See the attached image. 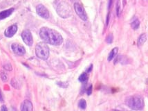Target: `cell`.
Returning <instances> with one entry per match:
<instances>
[{
  "mask_svg": "<svg viewBox=\"0 0 148 111\" xmlns=\"http://www.w3.org/2000/svg\"><path fill=\"white\" fill-rule=\"evenodd\" d=\"M146 40H147V36H146L145 34H142L140 35V37L138 39V45L140 47V46H142L144 43H145Z\"/></svg>",
  "mask_w": 148,
  "mask_h": 111,
  "instance_id": "4fadbf2b",
  "label": "cell"
},
{
  "mask_svg": "<svg viewBox=\"0 0 148 111\" xmlns=\"http://www.w3.org/2000/svg\"><path fill=\"white\" fill-rule=\"evenodd\" d=\"M57 13L63 18H66L71 15V8L66 2L61 1L57 7Z\"/></svg>",
  "mask_w": 148,
  "mask_h": 111,
  "instance_id": "277c9868",
  "label": "cell"
},
{
  "mask_svg": "<svg viewBox=\"0 0 148 111\" xmlns=\"http://www.w3.org/2000/svg\"><path fill=\"white\" fill-rule=\"evenodd\" d=\"M118 52H119V49H118L117 47H115V48L113 49L111 51V52L110 53V54H109V56H108V59H107L108 61H112V60L116 56Z\"/></svg>",
  "mask_w": 148,
  "mask_h": 111,
  "instance_id": "7c38bea8",
  "label": "cell"
},
{
  "mask_svg": "<svg viewBox=\"0 0 148 111\" xmlns=\"http://www.w3.org/2000/svg\"><path fill=\"white\" fill-rule=\"evenodd\" d=\"M113 111H120V110H113Z\"/></svg>",
  "mask_w": 148,
  "mask_h": 111,
  "instance_id": "4316f807",
  "label": "cell"
},
{
  "mask_svg": "<svg viewBox=\"0 0 148 111\" xmlns=\"http://www.w3.org/2000/svg\"><path fill=\"white\" fill-rule=\"evenodd\" d=\"M87 93L88 95H91V93H92V85H90L89 88H88Z\"/></svg>",
  "mask_w": 148,
  "mask_h": 111,
  "instance_id": "d6986e66",
  "label": "cell"
},
{
  "mask_svg": "<svg viewBox=\"0 0 148 111\" xmlns=\"http://www.w3.org/2000/svg\"><path fill=\"white\" fill-rule=\"evenodd\" d=\"M4 68L6 69V70H8V71H10V70H12V66L10 65V64H8V65H6L4 66Z\"/></svg>",
  "mask_w": 148,
  "mask_h": 111,
  "instance_id": "ffe728a7",
  "label": "cell"
},
{
  "mask_svg": "<svg viewBox=\"0 0 148 111\" xmlns=\"http://www.w3.org/2000/svg\"><path fill=\"white\" fill-rule=\"evenodd\" d=\"M88 79V75L87 73H83L79 77V81L80 82H85Z\"/></svg>",
  "mask_w": 148,
  "mask_h": 111,
  "instance_id": "2e32d148",
  "label": "cell"
},
{
  "mask_svg": "<svg viewBox=\"0 0 148 111\" xmlns=\"http://www.w3.org/2000/svg\"><path fill=\"white\" fill-rule=\"evenodd\" d=\"M91 69H92V65H91L90 66V68H89V69H88V70H87V72H91Z\"/></svg>",
  "mask_w": 148,
  "mask_h": 111,
  "instance_id": "d4e9b609",
  "label": "cell"
},
{
  "mask_svg": "<svg viewBox=\"0 0 148 111\" xmlns=\"http://www.w3.org/2000/svg\"><path fill=\"white\" fill-rule=\"evenodd\" d=\"M112 0H110V4H109V7H110L112 6Z\"/></svg>",
  "mask_w": 148,
  "mask_h": 111,
  "instance_id": "484cf974",
  "label": "cell"
},
{
  "mask_svg": "<svg viewBox=\"0 0 148 111\" xmlns=\"http://www.w3.org/2000/svg\"><path fill=\"white\" fill-rule=\"evenodd\" d=\"M21 111H33V104L29 100H24L21 105Z\"/></svg>",
  "mask_w": 148,
  "mask_h": 111,
  "instance_id": "30bf717a",
  "label": "cell"
},
{
  "mask_svg": "<svg viewBox=\"0 0 148 111\" xmlns=\"http://www.w3.org/2000/svg\"><path fill=\"white\" fill-rule=\"evenodd\" d=\"M22 38L23 41L25 43L26 45L28 46H31L33 43V39L32 34H31V31L29 30H24L22 33Z\"/></svg>",
  "mask_w": 148,
  "mask_h": 111,
  "instance_id": "8992f818",
  "label": "cell"
},
{
  "mask_svg": "<svg viewBox=\"0 0 148 111\" xmlns=\"http://www.w3.org/2000/svg\"><path fill=\"white\" fill-rule=\"evenodd\" d=\"M119 7H120V6H119V3H118V5H117V15H118V16H119V15H120V10H119Z\"/></svg>",
  "mask_w": 148,
  "mask_h": 111,
  "instance_id": "603a6c76",
  "label": "cell"
},
{
  "mask_svg": "<svg viewBox=\"0 0 148 111\" xmlns=\"http://www.w3.org/2000/svg\"><path fill=\"white\" fill-rule=\"evenodd\" d=\"M132 27L133 28V29H138L139 26H140V21L138 19H135L131 24Z\"/></svg>",
  "mask_w": 148,
  "mask_h": 111,
  "instance_id": "5bb4252c",
  "label": "cell"
},
{
  "mask_svg": "<svg viewBox=\"0 0 148 111\" xmlns=\"http://www.w3.org/2000/svg\"><path fill=\"white\" fill-rule=\"evenodd\" d=\"M17 31V26L16 24H13V25L10 26L9 27H8L6 30H5L4 35L5 36L7 37V38H11V37H13L14 35L16 33Z\"/></svg>",
  "mask_w": 148,
  "mask_h": 111,
  "instance_id": "9c48e42d",
  "label": "cell"
},
{
  "mask_svg": "<svg viewBox=\"0 0 148 111\" xmlns=\"http://www.w3.org/2000/svg\"><path fill=\"white\" fill-rule=\"evenodd\" d=\"M107 42H108L109 43H111L112 42V35H110V36L108 37V38H107Z\"/></svg>",
  "mask_w": 148,
  "mask_h": 111,
  "instance_id": "44dd1931",
  "label": "cell"
},
{
  "mask_svg": "<svg viewBox=\"0 0 148 111\" xmlns=\"http://www.w3.org/2000/svg\"><path fill=\"white\" fill-rule=\"evenodd\" d=\"M12 50L17 56H24L26 53L25 48L19 44H13L11 46Z\"/></svg>",
  "mask_w": 148,
  "mask_h": 111,
  "instance_id": "ba28073f",
  "label": "cell"
},
{
  "mask_svg": "<svg viewBox=\"0 0 148 111\" xmlns=\"http://www.w3.org/2000/svg\"><path fill=\"white\" fill-rule=\"evenodd\" d=\"M125 103L129 108L134 110H142L144 107L143 99L139 95L129 97L125 100Z\"/></svg>",
  "mask_w": 148,
  "mask_h": 111,
  "instance_id": "7a4b0ae2",
  "label": "cell"
},
{
  "mask_svg": "<svg viewBox=\"0 0 148 111\" xmlns=\"http://www.w3.org/2000/svg\"><path fill=\"white\" fill-rule=\"evenodd\" d=\"M12 85H13L15 88H19L20 86L19 85V83L17 82V81L15 79H13V81H12Z\"/></svg>",
  "mask_w": 148,
  "mask_h": 111,
  "instance_id": "e0dca14e",
  "label": "cell"
},
{
  "mask_svg": "<svg viewBox=\"0 0 148 111\" xmlns=\"http://www.w3.org/2000/svg\"><path fill=\"white\" fill-rule=\"evenodd\" d=\"M1 79L3 81H6L7 79H8V76L4 72H1Z\"/></svg>",
  "mask_w": 148,
  "mask_h": 111,
  "instance_id": "ac0fdd59",
  "label": "cell"
},
{
  "mask_svg": "<svg viewBox=\"0 0 148 111\" xmlns=\"http://www.w3.org/2000/svg\"><path fill=\"white\" fill-rule=\"evenodd\" d=\"M1 111H8V109H7L6 105H2L1 108Z\"/></svg>",
  "mask_w": 148,
  "mask_h": 111,
  "instance_id": "7402d4cb",
  "label": "cell"
},
{
  "mask_svg": "<svg viewBox=\"0 0 148 111\" xmlns=\"http://www.w3.org/2000/svg\"><path fill=\"white\" fill-rule=\"evenodd\" d=\"M0 101H3V95L1 90H0Z\"/></svg>",
  "mask_w": 148,
  "mask_h": 111,
  "instance_id": "cb8c5ba5",
  "label": "cell"
},
{
  "mask_svg": "<svg viewBox=\"0 0 148 111\" xmlns=\"http://www.w3.org/2000/svg\"><path fill=\"white\" fill-rule=\"evenodd\" d=\"M14 11V8H10V9L3 10L2 12H0V20H3V19L6 18V17H9L13 12Z\"/></svg>",
  "mask_w": 148,
  "mask_h": 111,
  "instance_id": "8fae6325",
  "label": "cell"
},
{
  "mask_svg": "<svg viewBox=\"0 0 148 111\" xmlns=\"http://www.w3.org/2000/svg\"><path fill=\"white\" fill-rule=\"evenodd\" d=\"M78 105L81 109H85L86 107H87V102L84 99H81L79 101Z\"/></svg>",
  "mask_w": 148,
  "mask_h": 111,
  "instance_id": "9a60e30c",
  "label": "cell"
},
{
  "mask_svg": "<svg viewBox=\"0 0 148 111\" xmlns=\"http://www.w3.org/2000/svg\"><path fill=\"white\" fill-rule=\"evenodd\" d=\"M40 36L45 43L51 45H60L63 42L60 33L48 27H42L40 31Z\"/></svg>",
  "mask_w": 148,
  "mask_h": 111,
  "instance_id": "6da1fadb",
  "label": "cell"
},
{
  "mask_svg": "<svg viewBox=\"0 0 148 111\" xmlns=\"http://www.w3.org/2000/svg\"><path fill=\"white\" fill-rule=\"evenodd\" d=\"M74 9H75V13H77V15L80 17L81 20L86 21L87 20V13H86L85 10H84V8L81 6L79 3H75L74 4Z\"/></svg>",
  "mask_w": 148,
  "mask_h": 111,
  "instance_id": "5b68a950",
  "label": "cell"
},
{
  "mask_svg": "<svg viewBox=\"0 0 148 111\" xmlns=\"http://www.w3.org/2000/svg\"><path fill=\"white\" fill-rule=\"evenodd\" d=\"M36 11L38 15H40L42 18L48 19L49 17V13L48 9L42 4H39L36 7Z\"/></svg>",
  "mask_w": 148,
  "mask_h": 111,
  "instance_id": "52a82bcc",
  "label": "cell"
},
{
  "mask_svg": "<svg viewBox=\"0 0 148 111\" xmlns=\"http://www.w3.org/2000/svg\"><path fill=\"white\" fill-rule=\"evenodd\" d=\"M36 54L39 59L47 60L49 56V48L45 43H40L36 47Z\"/></svg>",
  "mask_w": 148,
  "mask_h": 111,
  "instance_id": "3957f363",
  "label": "cell"
}]
</instances>
